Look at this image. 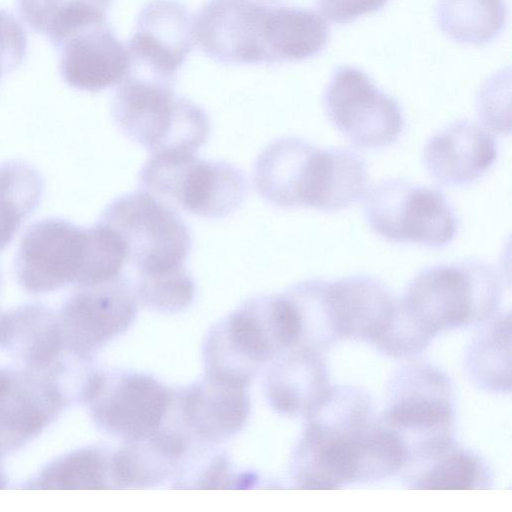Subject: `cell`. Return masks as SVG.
I'll list each match as a JSON object with an SVG mask.
<instances>
[{
	"label": "cell",
	"mask_w": 512,
	"mask_h": 512,
	"mask_svg": "<svg viewBox=\"0 0 512 512\" xmlns=\"http://www.w3.org/2000/svg\"><path fill=\"white\" fill-rule=\"evenodd\" d=\"M292 460L303 489H338L400 472L408 458L401 438L377 420L368 402L346 395L325 399L307 417Z\"/></svg>",
	"instance_id": "obj_1"
},
{
	"label": "cell",
	"mask_w": 512,
	"mask_h": 512,
	"mask_svg": "<svg viewBox=\"0 0 512 512\" xmlns=\"http://www.w3.org/2000/svg\"><path fill=\"white\" fill-rule=\"evenodd\" d=\"M126 254L118 235L99 221L90 228L48 218L31 225L16 256V276L29 293L68 284L92 286L121 276Z\"/></svg>",
	"instance_id": "obj_2"
},
{
	"label": "cell",
	"mask_w": 512,
	"mask_h": 512,
	"mask_svg": "<svg viewBox=\"0 0 512 512\" xmlns=\"http://www.w3.org/2000/svg\"><path fill=\"white\" fill-rule=\"evenodd\" d=\"M503 294L488 263L463 260L427 267L408 284L394 313L397 327L420 351L441 331L489 320Z\"/></svg>",
	"instance_id": "obj_3"
},
{
	"label": "cell",
	"mask_w": 512,
	"mask_h": 512,
	"mask_svg": "<svg viewBox=\"0 0 512 512\" xmlns=\"http://www.w3.org/2000/svg\"><path fill=\"white\" fill-rule=\"evenodd\" d=\"M300 336V317L287 293L251 298L208 335L205 376L247 388L267 361L297 345Z\"/></svg>",
	"instance_id": "obj_4"
},
{
	"label": "cell",
	"mask_w": 512,
	"mask_h": 512,
	"mask_svg": "<svg viewBox=\"0 0 512 512\" xmlns=\"http://www.w3.org/2000/svg\"><path fill=\"white\" fill-rule=\"evenodd\" d=\"M174 81L129 68L112 103L120 130L152 154L195 152L208 139L209 118L194 102L175 95Z\"/></svg>",
	"instance_id": "obj_5"
},
{
	"label": "cell",
	"mask_w": 512,
	"mask_h": 512,
	"mask_svg": "<svg viewBox=\"0 0 512 512\" xmlns=\"http://www.w3.org/2000/svg\"><path fill=\"white\" fill-rule=\"evenodd\" d=\"M387 392L381 420L405 444L406 462L453 445V390L441 370L426 363L404 366L392 377Z\"/></svg>",
	"instance_id": "obj_6"
},
{
	"label": "cell",
	"mask_w": 512,
	"mask_h": 512,
	"mask_svg": "<svg viewBox=\"0 0 512 512\" xmlns=\"http://www.w3.org/2000/svg\"><path fill=\"white\" fill-rule=\"evenodd\" d=\"M139 183L143 191L166 204L207 218L230 215L248 192L239 168L188 151L152 154L140 171Z\"/></svg>",
	"instance_id": "obj_7"
},
{
	"label": "cell",
	"mask_w": 512,
	"mask_h": 512,
	"mask_svg": "<svg viewBox=\"0 0 512 512\" xmlns=\"http://www.w3.org/2000/svg\"><path fill=\"white\" fill-rule=\"evenodd\" d=\"M100 221L117 233L126 262L136 275H159L184 267L192 248L189 229L181 217L143 190L113 200Z\"/></svg>",
	"instance_id": "obj_8"
},
{
	"label": "cell",
	"mask_w": 512,
	"mask_h": 512,
	"mask_svg": "<svg viewBox=\"0 0 512 512\" xmlns=\"http://www.w3.org/2000/svg\"><path fill=\"white\" fill-rule=\"evenodd\" d=\"M364 215L370 229L391 243L441 248L458 230L456 213L440 190L400 179L372 187Z\"/></svg>",
	"instance_id": "obj_9"
},
{
	"label": "cell",
	"mask_w": 512,
	"mask_h": 512,
	"mask_svg": "<svg viewBox=\"0 0 512 512\" xmlns=\"http://www.w3.org/2000/svg\"><path fill=\"white\" fill-rule=\"evenodd\" d=\"M174 393L153 376L137 372L94 371L80 399L87 403L96 425L126 441L154 434L165 423Z\"/></svg>",
	"instance_id": "obj_10"
},
{
	"label": "cell",
	"mask_w": 512,
	"mask_h": 512,
	"mask_svg": "<svg viewBox=\"0 0 512 512\" xmlns=\"http://www.w3.org/2000/svg\"><path fill=\"white\" fill-rule=\"evenodd\" d=\"M335 149H319L298 137L271 142L254 165L258 193L283 208L309 207L324 211L331 195Z\"/></svg>",
	"instance_id": "obj_11"
},
{
	"label": "cell",
	"mask_w": 512,
	"mask_h": 512,
	"mask_svg": "<svg viewBox=\"0 0 512 512\" xmlns=\"http://www.w3.org/2000/svg\"><path fill=\"white\" fill-rule=\"evenodd\" d=\"M323 103L331 124L359 148L387 147L404 131L398 102L358 68H337L325 88Z\"/></svg>",
	"instance_id": "obj_12"
},
{
	"label": "cell",
	"mask_w": 512,
	"mask_h": 512,
	"mask_svg": "<svg viewBox=\"0 0 512 512\" xmlns=\"http://www.w3.org/2000/svg\"><path fill=\"white\" fill-rule=\"evenodd\" d=\"M131 283L122 275L92 286H78L58 315L66 349L81 360L89 359L123 333L137 314Z\"/></svg>",
	"instance_id": "obj_13"
},
{
	"label": "cell",
	"mask_w": 512,
	"mask_h": 512,
	"mask_svg": "<svg viewBox=\"0 0 512 512\" xmlns=\"http://www.w3.org/2000/svg\"><path fill=\"white\" fill-rule=\"evenodd\" d=\"M270 6L257 0H209L192 23L193 37L217 62L269 64Z\"/></svg>",
	"instance_id": "obj_14"
},
{
	"label": "cell",
	"mask_w": 512,
	"mask_h": 512,
	"mask_svg": "<svg viewBox=\"0 0 512 512\" xmlns=\"http://www.w3.org/2000/svg\"><path fill=\"white\" fill-rule=\"evenodd\" d=\"M67 400L51 372L0 369V454L35 438Z\"/></svg>",
	"instance_id": "obj_15"
},
{
	"label": "cell",
	"mask_w": 512,
	"mask_h": 512,
	"mask_svg": "<svg viewBox=\"0 0 512 512\" xmlns=\"http://www.w3.org/2000/svg\"><path fill=\"white\" fill-rule=\"evenodd\" d=\"M192 22L177 0H151L140 11L128 47L130 66L175 81L193 47Z\"/></svg>",
	"instance_id": "obj_16"
},
{
	"label": "cell",
	"mask_w": 512,
	"mask_h": 512,
	"mask_svg": "<svg viewBox=\"0 0 512 512\" xmlns=\"http://www.w3.org/2000/svg\"><path fill=\"white\" fill-rule=\"evenodd\" d=\"M321 291L337 341L356 339L374 344L396 309L388 288L380 280L367 275L321 280Z\"/></svg>",
	"instance_id": "obj_17"
},
{
	"label": "cell",
	"mask_w": 512,
	"mask_h": 512,
	"mask_svg": "<svg viewBox=\"0 0 512 512\" xmlns=\"http://www.w3.org/2000/svg\"><path fill=\"white\" fill-rule=\"evenodd\" d=\"M180 430L188 438L219 443L236 434L250 414L245 387L205 376L202 381L174 393Z\"/></svg>",
	"instance_id": "obj_18"
},
{
	"label": "cell",
	"mask_w": 512,
	"mask_h": 512,
	"mask_svg": "<svg viewBox=\"0 0 512 512\" xmlns=\"http://www.w3.org/2000/svg\"><path fill=\"white\" fill-rule=\"evenodd\" d=\"M58 49L60 75L78 90L107 89L120 83L129 71L128 49L107 22L75 32Z\"/></svg>",
	"instance_id": "obj_19"
},
{
	"label": "cell",
	"mask_w": 512,
	"mask_h": 512,
	"mask_svg": "<svg viewBox=\"0 0 512 512\" xmlns=\"http://www.w3.org/2000/svg\"><path fill=\"white\" fill-rule=\"evenodd\" d=\"M497 146L479 124L457 120L432 135L423 150V163L430 176L442 185H468L481 178L494 164Z\"/></svg>",
	"instance_id": "obj_20"
},
{
	"label": "cell",
	"mask_w": 512,
	"mask_h": 512,
	"mask_svg": "<svg viewBox=\"0 0 512 512\" xmlns=\"http://www.w3.org/2000/svg\"><path fill=\"white\" fill-rule=\"evenodd\" d=\"M286 352L267 376V399L281 414L306 417L332 387L326 364L322 352L304 345Z\"/></svg>",
	"instance_id": "obj_21"
},
{
	"label": "cell",
	"mask_w": 512,
	"mask_h": 512,
	"mask_svg": "<svg viewBox=\"0 0 512 512\" xmlns=\"http://www.w3.org/2000/svg\"><path fill=\"white\" fill-rule=\"evenodd\" d=\"M0 347L27 369L57 370L66 350L58 315L40 304L10 310L0 317Z\"/></svg>",
	"instance_id": "obj_22"
},
{
	"label": "cell",
	"mask_w": 512,
	"mask_h": 512,
	"mask_svg": "<svg viewBox=\"0 0 512 512\" xmlns=\"http://www.w3.org/2000/svg\"><path fill=\"white\" fill-rule=\"evenodd\" d=\"M188 439L180 429L163 425L148 437L126 441L111 454L112 486L145 487L168 480L182 464Z\"/></svg>",
	"instance_id": "obj_23"
},
{
	"label": "cell",
	"mask_w": 512,
	"mask_h": 512,
	"mask_svg": "<svg viewBox=\"0 0 512 512\" xmlns=\"http://www.w3.org/2000/svg\"><path fill=\"white\" fill-rule=\"evenodd\" d=\"M329 39V27L317 12L297 7L271 6L269 64L295 62L320 53Z\"/></svg>",
	"instance_id": "obj_24"
},
{
	"label": "cell",
	"mask_w": 512,
	"mask_h": 512,
	"mask_svg": "<svg viewBox=\"0 0 512 512\" xmlns=\"http://www.w3.org/2000/svg\"><path fill=\"white\" fill-rule=\"evenodd\" d=\"M112 0H17L27 25L56 47L75 32L106 22Z\"/></svg>",
	"instance_id": "obj_25"
},
{
	"label": "cell",
	"mask_w": 512,
	"mask_h": 512,
	"mask_svg": "<svg viewBox=\"0 0 512 512\" xmlns=\"http://www.w3.org/2000/svg\"><path fill=\"white\" fill-rule=\"evenodd\" d=\"M404 481L412 489H484L490 480L482 459L454 445L426 459L407 462Z\"/></svg>",
	"instance_id": "obj_26"
},
{
	"label": "cell",
	"mask_w": 512,
	"mask_h": 512,
	"mask_svg": "<svg viewBox=\"0 0 512 512\" xmlns=\"http://www.w3.org/2000/svg\"><path fill=\"white\" fill-rule=\"evenodd\" d=\"M435 18L439 29L451 40L485 45L503 30L507 9L504 0H438Z\"/></svg>",
	"instance_id": "obj_27"
},
{
	"label": "cell",
	"mask_w": 512,
	"mask_h": 512,
	"mask_svg": "<svg viewBox=\"0 0 512 512\" xmlns=\"http://www.w3.org/2000/svg\"><path fill=\"white\" fill-rule=\"evenodd\" d=\"M511 317L498 316L473 339L467 352V369L472 379L486 390L510 391Z\"/></svg>",
	"instance_id": "obj_28"
},
{
	"label": "cell",
	"mask_w": 512,
	"mask_h": 512,
	"mask_svg": "<svg viewBox=\"0 0 512 512\" xmlns=\"http://www.w3.org/2000/svg\"><path fill=\"white\" fill-rule=\"evenodd\" d=\"M44 181L36 169L20 161L0 165V252L37 208Z\"/></svg>",
	"instance_id": "obj_29"
},
{
	"label": "cell",
	"mask_w": 512,
	"mask_h": 512,
	"mask_svg": "<svg viewBox=\"0 0 512 512\" xmlns=\"http://www.w3.org/2000/svg\"><path fill=\"white\" fill-rule=\"evenodd\" d=\"M111 485V454L100 448L88 447L74 450L49 463L30 487L103 489Z\"/></svg>",
	"instance_id": "obj_30"
},
{
	"label": "cell",
	"mask_w": 512,
	"mask_h": 512,
	"mask_svg": "<svg viewBox=\"0 0 512 512\" xmlns=\"http://www.w3.org/2000/svg\"><path fill=\"white\" fill-rule=\"evenodd\" d=\"M131 286L136 300L161 312L181 311L195 295L194 281L185 267L159 275H136Z\"/></svg>",
	"instance_id": "obj_31"
},
{
	"label": "cell",
	"mask_w": 512,
	"mask_h": 512,
	"mask_svg": "<svg viewBox=\"0 0 512 512\" xmlns=\"http://www.w3.org/2000/svg\"><path fill=\"white\" fill-rule=\"evenodd\" d=\"M478 113L486 127L494 132H510V81L500 73L481 88L477 100Z\"/></svg>",
	"instance_id": "obj_32"
},
{
	"label": "cell",
	"mask_w": 512,
	"mask_h": 512,
	"mask_svg": "<svg viewBox=\"0 0 512 512\" xmlns=\"http://www.w3.org/2000/svg\"><path fill=\"white\" fill-rule=\"evenodd\" d=\"M28 49L27 34L8 10L0 9V79L17 69Z\"/></svg>",
	"instance_id": "obj_33"
},
{
	"label": "cell",
	"mask_w": 512,
	"mask_h": 512,
	"mask_svg": "<svg viewBox=\"0 0 512 512\" xmlns=\"http://www.w3.org/2000/svg\"><path fill=\"white\" fill-rule=\"evenodd\" d=\"M389 0H317L321 12L334 23H348L376 12Z\"/></svg>",
	"instance_id": "obj_34"
},
{
	"label": "cell",
	"mask_w": 512,
	"mask_h": 512,
	"mask_svg": "<svg viewBox=\"0 0 512 512\" xmlns=\"http://www.w3.org/2000/svg\"><path fill=\"white\" fill-rule=\"evenodd\" d=\"M4 476H3V472H2V469L0 467V488H3L5 486L4 484Z\"/></svg>",
	"instance_id": "obj_35"
},
{
	"label": "cell",
	"mask_w": 512,
	"mask_h": 512,
	"mask_svg": "<svg viewBox=\"0 0 512 512\" xmlns=\"http://www.w3.org/2000/svg\"><path fill=\"white\" fill-rule=\"evenodd\" d=\"M0 286H1V274H0Z\"/></svg>",
	"instance_id": "obj_36"
}]
</instances>
